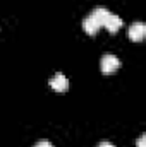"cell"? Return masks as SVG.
Returning a JSON list of instances; mask_svg holds the SVG:
<instances>
[{
  "label": "cell",
  "mask_w": 146,
  "mask_h": 147,
  "mask_svg": "<svg viewBox=\"0 0 146 147\" xmlns=\"http://www.w3.org/2000/svg\"><path fill=\"white\" fill-rule=\"evenodd\" d=\"M100 67H102L103 74H112L120 67V60L115 55H112V53H105L102 57V60H100Z\"/></svg>",
  "instance_id": "obj_1"
},
{
  "label": "cell",
  "mask_w": 146,
  "mask_h": 147,
  "mask_svg": "<svg viewBox=\"0 0 146 147\" xmlns=\"http://www.w3.org/2000/svg\"><path fill=\"white\" fill-rule=\"evenodd\" d=\"M50 87L52 89H55V91H59V92H62V91H67V87H69V79L64 75V74H55L52 79H50Z\"/></svg>",
  "instance_id": "obj_2"
},
{
  "label": "cell",
  "mask_w": 146,
  "mask_h": 147,
  "mask_svg": "<svg viewBox=\"0 0 146 147\" xmlns=\"http://www.w3.org/2000/svg\"><path fill=\"white\" fill-rule=\"evenodd\" d=\"M127 34H129V38H131L132 41H141L146 34V26L143 22H132V24L129 26Z\"/></svg>",
  "instance_id": "obj_3"
},
{
  "label": "cell",
  "mask_w": 146,
  "mask_h": 147,
  "mask_svg": "<svg viewBox=\"0 0 146 147\" xmlns=\"http://www.w3.org/2000/svg\"><path fill=\"white\" fill-rule=\"evenodd\" d=\"M100 28H102V26L98 24V21H96L91 14H88V16L83 19V29H84L88 34H91V36H93V34H96V31H98Z\"/></svg>",
  "instance_id": "obj_4"
},
{
  "label": "cell",
  "mask_w": 146,
  "mask_h": 147,
  "mask_svg": "<svg viewBox=\"0 0 146 147\" xmlns=\"http://www.w3.org/2000/svg\"><path fill=\"white\" fill-rule=\"evenodd\" d=\"M103 26L108 29L110 33H115L117 29H120V26H122V19H120L117 14H112V12H110V16L107 17V21L103 22Z\"/></svg>",
  "instance_id": "obj_5"
},
{
  "label": "cell",
  "mask_w": 146,
  "mask_h": 147,
  "mask_svg": "<svg viewBox=\"0 0 146 147\" xmlns=\"http://www.w3.org/2000/svg\"><path fill=\"white\" fill-rule=\"evenodd\" d=\"M91 16L98 21V24H100V26H103V22L107 21V17L110 16V10L107 9V7H96V9L91 12Z\"/></svg>",
  "instance_id": "obj_6"
},
{
  "label": "cell",
  "mask_w": 146,
  "mask_h": 147,
  "mask_svg": "<svg viewBox=\"0 0 146 147\" xmlns=\"http://www.w3.org/2000/svg\"><path fill=\"white\" fill-rule=\"evenodd\" d=\"M35 147H53V144L48 142V140H40V142L35 144Z\"/></svg>",
  "instance_id": "obj_7"
},
{
  "label": "cell",
  "mask_w": 146,
  "mask_h": 147,
  "mask_svg": "<svg viewBox=\"0 0 146 147\" xmlns=\"http://www.w3.org/2000/svg\"><path fill=\"white\" fill-rule=\"evenodd\" d=\"M145 140H146V135H141L138 139V147H145Z\"/></svg>",
  "instance_id": "obj_8"
},
{
  "label": "cell",
  "mask_w": 146,
  "mask_h": 147,
  "mask_svg": "<svg viewBox=\"0 0 146 147\" xmlns=\"http://www.w3.org/2000/svg\"><path fill=\"white\" fill-rule=\"evenodd\" d=\"M98 147H115L113 144H110L108 140H103V142H100V146Z\"/></svg>",
  "instance_id": "obj_9"
}]
</instances>
